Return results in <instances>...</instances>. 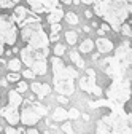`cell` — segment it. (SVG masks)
I'll return each mask as SVG.
<instances>
[{
	"label": "cell",
	"mask_w": 132,
	"mask_h": 134,
	"mask_svg": "<svg viewBox=\"0 0 132 134\" xmlns=\"http://www.w3.org/2000/svg\"><path fill=\"white\" fill-rule=\"evenodd\" d=\"M48 112V109L45 105H41L40 102H35L32 99H24L22 100V112L19 113V118L22 125L27 126H34L40 121L41 116H45Z\"/></svg>",
	"instance_id": "obj_3"
},
{
	"label": "cell",
	"mask_w": 132,
	"mask_h": 134,
	"mask_svg": "<svg viewBox=\"0 0 132 134\" xmlns=\"http://www.w3.org/2000/svg\"><path fill=\"white\" fill-rule=\"evenodd\" d=\"M64 53H65V46H64L62 43H59V45L54 46V54H56V56H62Z\"/></svg>",
	"instance_id": "obj_21"
},
{
	"label": "cell",
	"mask_w": 132,
	"mask_h": 134,
	"mask_svg": "<svg viewBox=\"0 0 132 134\" xmlns=\"http://www.w3.org/2000/svg\"><path fill=\"white\" fill-rule=\"evenodd\" d=\"M69 118H72V120H76V118H80V112H78L76 109H72V110L69 112Z\"/></svg>",
	"instance_id": "obj_27"
},
{
	"label": "cell",
	"mask_w": 132,
	"mask_h": 134,
	"mask_svg": "<svg viewBox=\"0 0 132 134\" xmlns=\"http://www.w3.org/2000/svg\"><path fill=\"white\" fill-rule=\"evenodd\" d=\"M62 16H64V11H62V8H54L53 11H49L48 13V21L49 23H57V21H61L62 19Z\"/></svg>",
	"instance_id": "obj_14"
},
{
	"label": "cell",
	"mask_w": 132,
	"mask_h": 134,
	"mask_svg": "<svg viewBox=\"0 0 132 134\" xmlns=\"http://www.w3.org/2000/svg\"><path fill=\"white\" fill-rule=\"evenodd\" d=\"M27 83L26 81H18V90H16V91H18V93H24V91H27Z\"/></svg>",
	"instance_id": "obj_25"
},
{
	"label": "cell",
	"mask_w": 132,
	"mask_h": 134,
	"mask_svg": "<svg viewBox=\"0 0 132 134\" xmlns=\"http://www.w3.org/2000/svg\"><path fill=\"white\" fill-rule=\"evenodd\" d=\"M130 24H132V21H130Z\"/></svg>",
	"instance_id": "obj_42"
},
{
	"label": "cell",
	"mask_w": 132,
	"mask_h": 134,
	"mask_svg": "<svg viewBox=\"0 0 132 134\" xmlns=\"http://www.w3.org/2000/svg\"><path fill=\"white\" fill-rule=\"evenodd\" d=\"M119 30L124 34V35H127V37H132V29H130V26H127V24H124L123 27H119Z\"/></svg>",
	"instance_id": "obj_24"
},
{
	"label": "cell",
	"mask_w": 132,
	"mask_h": 134,
	"mask_svg": "<svg viewBox=\"0 0 132 134\" xmlns=\"http://www.w3.org/2000/svg\"><path fill=\"white\" fill-rule=\"evenodd\" d=\"M26 134H40V132H38L35 128H30V129H27V131H26Z\"/></svg>",
	"instance_id": "obj_31"
},
{
	"label": "cell",
	"mask_w": 132,
	"mask_h": 134,
	"mask_svg": "<svg viewBox=\"0 0 132 134\" xmlns=\"http://www.w3.org/2000/svg\"><path fill=\"white\" fill-rule=\"evenodd\" d=\"M94 13L104 18L115 30H119V24L129 16L126 0H94Z\"/></svg>",
	"instance_id": "obj_1"
},
{
	"label": "cell",
	"mask_w": 132,
	"mask_h": 134,
	"mask_svg": "<svg viewBox=\"0 0 132 134\" xmlns=\"http://www.w3.org/2000/svg\"><path fill=\"white\" fill-rule=\"evenodd\" d=\"M5 134H26V132L22 129H16L13 126H8V128H5Z\"/></svg>",
	"instance_id": "obj_20"
},
{
	"label": "cell",
	"mask_w": 132,
	"mask_h": 134,
	"mask_svg": "<svg viewBox=\"0 0 132 134\" xmlns=\"http://www.w3.org/2000/svg\"><path fill=\"white\" fill-rule=\"evenodd\" d=\"M22 75H24L26 78H34V77H35V74H34V72H32L30 69H26V70L22 72Z\"/></svg>",
	"instance_id": "obj_29"
},
{
	"label": "cell",
	"mask_w": 132,
	"mask_h": 134,
	"mask_svg": "<svg viewBox=\"0 0 132 134\" xmlns=\"http://www.w3.org/2000/svg\"><path fill=\"white\" fill-rule=\"evenodd\" d=\"M61 2H64V3H72V0H61Z\"/></svg>",
	"instance_id": "obj_39"
},
{
	"label": "cell",
	"mask_w": 132,
	"mask_h": 134,
	"mask_svg": "<svg viewBox=\"0 0 132 134\" xmlns=\"http://www.w3.org/2000/svg\"><path fill=\"white\" fill-rule=\"evenodd\" d=\"M95 45H97V48H99V53H110L111 49H113V43H111V40L104 38V37L97 38Z\"/></svg>",
	"instance_id": "obj_11"
},
{
	"label": "cell",
	"mask_w": 132,
	"mask_h": 134,
	"mask_svg": "<svg viewBox=\"0 0 132 134\" xmlns=\"http://www.w3.org/2000/svg\"><path fill=\"white\" fill-rule=\"evenodd\" d=\"M0 115H2L3 118L10 123V126H16V125L21 121V118H19V112H18V107H16V105H11V104H8V105L2 107V110H0Z\"/></svg>",
	"instance_id": "obj_8"
},
{
	"label": "cell",
	"mask_w": 132,
	"mask_h": 134,
	"mask_svg": "<svg viewBox=\"0 0 132 134\" xmlns=\"http://www.w3.org/2000/svg\"><path fill=\"white\" fill-rule=\"evenodd\" d=\"M85 16H86V18L89 19V18H91V16H92V13H91L89 10H86V11H85Z\"/></svg>",
	"instance_id": "obj_36"
},
{
	"label": "cell",
	"mask_w": 132,
	"mask_h": 134,
	"mask_svg": "<svg viewBox=\"0 0 132 134\" xmlns=\"http://www.w3.org/2000/svg\"><path fill=\"white\" fill-rule=\"evenodd\" d=\"M59 0H27L34 13H49L54 8H57Z\"/></svg>",
	"instance_id": "obj_6"
},
{
	"label": "cell",
	"mask_w": 132,
	"mask_h": 134,
	"mask_svg": "<svg viewBox=\"0 0 132 134\" xmlns=\"http://www.w3.org/2000/svg\"><path fill=\"white\" fill-rule=\"evenodd\" d=\"M18 2H19V0H13V3H14V5H16V3H18Z\"/></svg>",
	"instance_id": "obj_41"
},
{
	"label": "cell",
	"mask_w": 132,
	"mask_h": 134,
	"mask_svg": "<svg viewBox=\"0 0 132 134\" xmlns=\"http://www.w3.org/2000/svg\"><path fill=\"white\" fill-rule=\"evenodd\" d=\"M121 86L118 85H113V88H110L108 91V96L110 99H116L118 102H126L129 99V83L124 81V83H119Z\"/></svg>",
	"instance_id": "obj_7"
},
{
	"label": "cell",
	"mask_w": 132,
	"mask_h": 134,
	"mask_svg": "<svg viewBox=\"0 0 132 134\" xmlns=\"http://www.w3.org/2000/svg\"><path fill=\"white\" fill-rule=\"evenodd\" d=\"M89 30H91V27H89V26H85V32H86V34H88V32H89Z\"/></svg>",
	"instance_id": "obj_38"
},
{
	"label": "cell",
	"mask_w": 132,
	"mask_h": 134,
	"mask_svg": "<svg viewBox=\"0 0 132 134\" xmlns=\"http://www.w3.org/2000/svg\"><path fill=\"white\" fill-rule=\"evenodd\" d=\"M61 29H62V26H61L59 23H53V24H51V32H53V34L61 32Z\"/></svg>",
	"instance_id": "obj_28"
},
{
	"label": "cell",
	"mask_w": 132,
	"mask_h": 134,
	"mask_svg": "<svg viewBox=\"0 0 132 134\" xmlns=\"http://www.w3.org/2000/svg\"><path fill=\"white\" fill-rule=\"evenodd\" d=\"M70 59H72V62L76 64V67H80V69H83V67H85L83 59H81V56H80L76 51H72V53H70Z\"/></svg>",
	"instance_id": "obj_16"
},
{
	"label": "cell",
	"mask_w": 132,
	"mask_h": 134,
	"mask_svg": "<svg viewBox=\"0 0 132 134\" xmlns=\"http://www.w3.org/2000/svg\"><path fill=\"white\" fill-rule=\"evenodd\" d=\"M0 85H2L3 88H7V86H8V80H7V78H5V80H2V81H0Z\"/></svg>",
	"instance_id": "obj_34"
},
{
	"label": "cell",
	"mask_w": 132,
	"mask_h": 134,
	"mask_svg": "<svg viewBox=\"0 0 132 134\" xmlns=\"http://www.w3.org/2000/svg\"><path fill=\"white\" fill-rule=\"evenodd\" d=\"M53 72H54V90L62 96H70L75 91L73 78L78 75L73 69L67 67L59 56L53 59Z\"/></svg>",
	"instance_id": "obj_2"
},
{
	"label": "cell",
	"mask_w": 132,
	"mask_h": 134,
	"mask_svg": "<svg viewBox=\"0 0 132 134\" xmlns=\"http://www.w3.org/2000/svg\"><path fill=\"white\" fill-rule=\"evenodd\" d=\"M67 118H69V112L65 110V109H62V107L54 109V112H53V120L54 121H64V120H67Z\"/></svg>",
	"instance_id": "obj_13"
},
{
	"label": "cell",
	"mask_w": 132,
	"mask_h": 134,
	"mask_svg": "<svg viewBox=\"0 0 132 134\" xmlns=\"http://www.w3.org/2000/svg\"><path fill=\"white\" fill-rule=\"evenodd\" d=\"M22 96H21V93H18V91H10L8 93V104H11V105H16V107H19L21 104H22Z\"/></svg>",
	"instance_id": "obj_12"
},
{
	"label": "cell",
	"mask_w": 132,
	"mask_h": 134,
	"mask_svg": "<svg viewBox=\"0 0 132 134\" xmlns=\"http://www.w3.org/2000/svg\"><path fill=\"white\" fill-rule=\"evenodd\" d=\"M57 100H59L61 104H69V97H65V96H61V94H59Z\"/></svg>",
	"instance_id": "obj_30"
},
{
	"label": "cell",
	"mask_w": 132,
	"mask_h": 134,
	"mask_svg": "<svg viewBox=\"0 0 132 134\" xmlns=\"http://www.w3.org/2000/svg\"><path fill=\"white\" fill-rule=\"evenodd\" d=\"M65 19H67V23H69V24H72V26L78 24V16H76L73 11H69L67 14H65Z\"/></svg>",
	"instance_id": "obj_19"
},
{
	"label": "cell",
	"mask_w": 132,
	"mask_h": 134,
	"mask_svg": "<svg viewBox=\"0 0 132 134\" xmlns=\"http://www.w3.org/2000/svg\"><path fill=\"white\" fill-rule=\"evenodd\" d=\"M81 2H83V3H86V5H88V3H92L94 0H81Z\"/></svg>",
	"instance_id": "obj_37"
},
{
	"label": "cell",
	"mask_w": 132,
	"mask_h": 134,
	"mask_svg": "<svg viewBox=\"0 0 132 134\" xmlns=\"http://www.w3.org/2000/svg\"><path fill=\"white\" fill-rule=\"evenodd\" d=\"M102 30H104V32L110 30V26H108V24H102Z\"/></svg>",
	"instance_id": "obj_35"
},
{
	"label": "cell",
	"mask_w": 132,
	"mask_h": 134,
	"mask_svg": "<svg viewBox=\"0 0 132 134\" xmlns=\"http://www.w3.org/2000/svg\"><path fill=\"white\" fill-rule=\"evenodd\" d=\"M19 78H21V75L18 72H11V74L7 75V80L8 81H19Z\"/></svg>",
	"instance_id": "obj_23"
},
{
	"label": "cell",
	"mask_w": 132,
	"mask_h": 134,
	"mask_svg": "<svg viewBox=\"0 0 132 134\" xmlns=\"http://www.w3.org/2000/svg\"><path fill=\"white\" fill-rule=\"evenodd\" d=\"M126 3H127V10H129V13H132V0H126Z\"/></svg>",
	"instance_id": "obj_33"
},
{
	"label": "cell",
	"mask_w": 132,
	"mask_h": 134,
	"mask_svg": "<svg viewBox=\"0 0 132 134\" xmlns=\"http://www.w3.org/2000/svg\"><path fill=\"white\" fill-rule=\"evenodd\" d=\"M0 8H14L13 0H0Z\"/></svg>",
	"instance_id": "obj_22"
},
{
	"label": "cell",
	"mask_w": 132,
	"mask_h": 134,
	"mask_svg": "<svg viewBox=\"0 0 132 134\" xmlns=\"http://www.w3.org/2000/svg\"><path fill=\"white\" fill-rule=\"evenodd\" d=\"M11 18H13V21L18 24V26H22V23L27 18V10L24 7H14V11H13Z\"/></svg>",
	"instance_id": "obj_10"
},
{
	"label": "cell",
	"mask_w": 132,
	"mask_h": 134,
	"mask_svg": "<svg viewBox=\"0 0 132 134\" xmlns=\"http://www.w3.org/2000/svg\"><path fill=\"white\" fill-rule=\"evenodd\" d=\"M92 49H94V42L91 40V38H86V40H83V42H81V45H80V51L81 53H91L92 51Z\"/></svg>",
	"instance_id": "obj_15"
},
{
	"label": "cell",
	"mask_w": 132,
	"mask_h": 134,
	"mask_svg": "<svg viewBox=\"0 0 132 134\" xmlns=\"http://www.w3.org/2000/svg\"><path fill=\"white\" fill-rule=\"evenodd\" d=\"M65 40H67V43H69V45H75V43H76V40H78L76 32H73V30L65 32Z\"/></svg>",
	"instance_id": "obj_17"
},
{
	"label": "cell",
	"mask_w": 132,
	"mask_h": 134,
	"mask_svg": "<svg viewBox=\"0 0 132 134\" xmlns=\"http://www.w3.org/2000/svg\"><path fill=\"white\" fill-rule=\"evenodd\" d=\"M80 86H81L83 91L91 93L94 96H100L102 94V90L99 86H95V72H94V69L86 70V77H83L80 80Z\"/></svg>",
	"instance_id": "obj_5"
},
{
	"label": "cell",
	"mask_w": 132,
	"mask_h": 134,
	"mask_svg": "<svg viewBox=\"0 0 132 134\" xmlns=\"http://www.w3.org/2000/svg\"><path fill=\"white\" fill-rule=\"evenodd\" d=\"M8 67L13 72H19L21 70V61L19 59H10L8 61Z\"/></svg>",
	"instance_id": "obj_18"
},
{
	"label": "cell",
	"mask_w": 132,
	"mask_h": 134,
	"mask_svg": "<svg viewBox=\"0 0 132 134\" xmlns=\"http://www.w3.org/2000/svg\"><path fill=\"white\" fill-rule=\"evenodd\" d=\"M49 40H51V42H57L59 40V35H57V34H53V35L49 37Z\"/></svg>",
	"instance_id": "obj_32"
},
{
	"label": "cell",
	"mask_w": 132,
	"mask_h": 134,
	"mask_svg": "<svg viewBox=\"0 0 132 134\" xmlns=\"http://www.w3.org/2000/svg\"><path fill=\"white\" fill-rule=\"evenodd\" d=\"M18 40V27L13 18L0 14V56L5 53V45H14Z\"/></svg>",
	"instance_id": "obj_4"
},
{
	"label": "cell",
	"mask_w": 132,
	"mask_h": 134,
	"mask_svg": "<svg viewBox=\"0 0 132 134\" xmlns=\"http://www.w3.org/2000/svg\"><path fill=\"white\" fill-rule=\"evenodd\" d=\"M30 90L34 91L40 99H43L45 96H48L49 93H51V88H49V85H46V83H38V81H34L30 85Z\"/></svg>",
	"instance_id": "obj_9"
},
{
	"label": "cell",
	"mask_w": 132,
	"mask_h": 134,
	"mask_svg": "<svg viewBox=\"0 0 132 134\" xmlns=\"http://www.w3.org/2000/svg\"><path fill=\"white\" fill-rule=\"evenodd\" d=\"M72 2H73V3H75V5H78V3H80V2H81V0H72Z\"/></svg>",
	"instance_id": "obj_40"
},
{
	"label": "cell",
	"mask_w": 132,
	"mask_h": 134,
	"mask_svg": "<svg viewBox=\"0 0 132 134\" xmlns=\"http://www.w3.org/2000/svg\"><path fill=\"white\" fill-rule=\"evenodd\" d=\"M62 131L67 132V134H73V128H72L70 123H64V125H62Z\"/></svg>",
	"instance_id": "obj_26"
}]
</instances>
